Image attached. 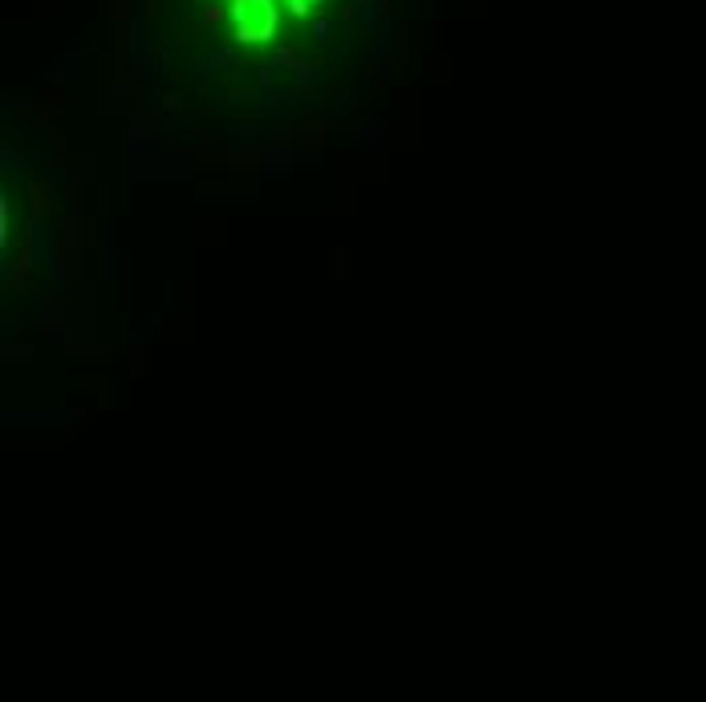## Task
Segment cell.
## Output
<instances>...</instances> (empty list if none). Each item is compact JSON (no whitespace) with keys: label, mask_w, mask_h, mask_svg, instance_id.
Wrapping results in <instances>:
<instances>
[{"label":"cell","mask_w":706,"mask_h":702,"mask_svg":"<svg viewBox=\"0 0 706 702\" xmlns=\"http://www.w3.org/2000/svg\"><path fill=\"white\" fill-rule=\"evenodd\" d=\"M236 17H240V33H243V37H268V33H272V24H276L272 4H264V0H240Z\"/></svg>","instance_id":"cell-1"},{"label":"cell","mask_w":706,"mask_h":702,"mask_svg":"<svg viewBox=\"0 0 706 702\" xmlns=\"http://www.w3.org/2000/svg\"><path fill=\"white\" fill-rule=\"evenodd\" d=\"M301 4H309V0H301Z\"/></svg>","instance_id":"cell-2"}]
</instances>
